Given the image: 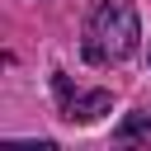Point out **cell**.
<instances>
[{"instance_id":"1","label":"cell","mask_w":151,"mask_h":151,"mask_svg":"<svg viewBox=\"0 0 151 151\" xmlns=\"http://www.w3.org/2000/svg\"><path fill=\"white\" fill-rule=\"evenodd\" d=\"M137 38H142V24H137L132 0H94L85 19V61L94 66L127 61L137 52Z\"/></svg>"},{"instance_id":"3","label":"cell","mask_w":151,"mask_h":151,"mask_svg":"<svg viewBox=\"0 0 151 151\" xmlns=\"http://www.w3.org/2000/svg\"><path fill=\"white\" fill-rule=\"evenodd\" d=\"M113 137H118V142H151V113H132Z\"/></svg>"},{"instance_id":"2","label":"cell","mask_w":151,"mask_h":151,"mask_svg":"<svg viewBox=\"0 0 151 151\" xmlns=\"http://www.w3.org/2000/svg\"><path fill=\"white\" fill-rule=\"evenodd\" d=\"M61 109H66V118H71V123H99V118L113 109V94H109V90H90V94L66 99Z\"/></svg>"}]
</instances>
